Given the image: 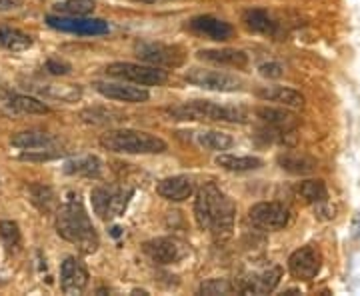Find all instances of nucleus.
Segmentation results:
<instances>
[{"label": "nucleus", "mask_w": 360, "mask_h": 296, "mask_svg": "<svg viewBox=\"0 0 360 296\" xmlns=\"http://www.w3.org/2000/svg\"><path fill=\"white\" fill-rule=\"evenodd\" d=\"M94 0H62L54 4V10L64 16H88L94 12Z\"/></svg>", "instance_id": "nucleus-30"}, {"label": "nucleus", "mask_w": 360, "mask_h": 296, "mask_svg": "<svg viewBox=\"0 0 360 296\" xmlns=\"http://www.w3.org/2000/svg\"><path fill=\"white\" fill-rule=\"evenodd\" d=\"M156 192L170 202H184L194 194V183H192V178L184 176V174L168 176L156 185Z\"/></svg>", "instance_id": "nucleus-17"}, {"label": "nucleus", "mask_w": 360, "mask_h": 296, "mask_svg": "<svg viewBox=\"0 0 360 296\" xmlns=\"http://www.w3.org/2000/svg\"><path fill=\"white\" fill-rule=\"evenodd\" d=\"M130 198H132V189L116 187V185L97 187L90 192V202H92L94 215H99V218H103L106 222L114 220L116 216L125 215Z\"/></svg>", "instance_id": "nucleus-5"}, {"label": "nucleus", "mask_w": 360, "mask_h": 296, "mask_svg": "<svg viewBox=\"0 0 360 296\" xmlns=\"http://www.w3.org/2000/svg\"><path fill=\"white\" fill-rule=\"evenodd\" d=\"M32 46V38L16 28H0V49L10 51V53H23Z\"/></svg>", "instance_id": "nucleus-24"}, {"label": "nucleus", "mask_w": 360, "mask_h": 296, "mask_svg": "<svg viewBox=\"0 0 360 296\" xmlns=\"http://www.w3.org/2000/svg\"><path fill=\"white\" fill-rule=\"evenodd\" d=\"M172 120L184 122H246L248 114L238 107H224L210 100H190L166 108Z\"/></svg>", "instance_id": "nucleus-3"}, {"label": "nucleus", "mask_w": 360, "mask_h": 296, "mask_svg": "<svg viewBox=\"0 0 360 296\" xmlns=\"http://www.w3.org/2000/svg\"><path fill=\"white\" fill-rule=\"evenodd\" d=\"M248 218L260 230H283L290 213L281 202H258L248 211Z\"/></svg>", "instance_id": "nucleus-11"}, {"label": "nucleus", "mask_w": 360, "mask_h": 296, "mask_svg": "<svg viewBox=\"0 0 360 296\" xmlns=\"http://www.w3.org/2000/svg\"><path fill=\"white\" fill-rule=\"evenodd\" d=\"M216 164L229 172H250V170H258L262 168L264 162L257 159V157H234V154H218L216 157Z\"/></svg>", "instance_id": "nucleus-23"}, {"label": "nucleus", "mask_w": 360, "mask_h": 296, "mask_svg": "<svg viewBox=\"0 0 360 296\" xmlns=\"http://www.w3.org/2000/svg\"><path fill=\"white\" fill-rule=\"evenodd\" d=\"M47 25L60 32H70L80 36H99L108 32V23L101 18H88V16H64V14H51L47 16Z\"/></svg>", "instance_id": "nucleus-9"}, {"label": "nucleus", "mask_w": 360, "mask_h": 296, "mask_svg": "<svg viewBox=\"0 0 360 296\" xmlns=\"http://www.w3.org/2000/svg\"><path fill=\"white\" fill-rule=\"evenodd\" d=\"M106 75L138 86H162L170 79L168 72L158 66L136 64V62H112L106 66Z\"/></svg>", "instance_id": "nucleus-6"}, {"label": "nucleus", "mask_w": 360, "mask_h": 296, "mask_svg": "<svg viewBox=\"0 0 360 296\" xmlns=\"http://www.w3.org/2000/svg\"><path fill=\"white\" fill-rule=\"evenodd\" d=\"M94 88L104 98L129 103V105H140L151 98V92L144 86H138L132 82H94Z\"/></svg>", "instance_id": "nucleus-12"}, {"label": "nucleus", "mask_w": 360, "mask_h": 296, "mask_svg": "<svg viewBox=\"0 0 360 296\" xmlns=\"http://www.w3.org/2000/svg\"><path fill=\"white\" fill-rule=\"evenodd\" d=\"M136 56L158 68H180L186 62V53L177 44H162V42H138L134 46Z\"/></svg>", "instance_id": "nucleus-7"}, {"label": "nucleus", "mask_w": 360, "mask_h": 296, "mask_svg": "<svg viewBox=\"0 0 360 296\" xmlns=\"http://www.w3.org/2000/svg\"><path fill=\"white\" fill-rule=\"evenodd\" d=\"M112 116H118L116 112H112V110H106V108H90V110H84L82 114H80V118L84 120V122H92V124H106V122H114V120H118V118H112Z\"/></svg>", "instance_id": "nucleus-34"}, {"label": "nucleus", "mask_w": 360, "mask_h": 296, "mask_svg": "<svg viewBox=\"0 0 360 296\" xmlns=\"http://www.w3.org/2000/svg\"><path fill=\"white\" fill-rule=\"evenodd\" d=\"M47 70H49L51 75H68V72H70V64H66V62H62V60L52 58V60L47 62Z\"/></svg>", "instance_id": "nucleus-36"}, {"label": "nucleus", "mask_w": 360, "mask_h": 296, "mask_svg": "<svg viewBox=\"0 0 360 296\" xmlns=\"http://www.w3.org/2000/svg\"><path fill=\"white\" fill-rule=\"evenodd\" d=\"M0 243L6 250H16L21 246V228L14 220L0 222Z\"/></svg>", "instance_id": "nucleus-32"}, {"label": "nucleus", "mask_w": 360, "mask_h": 296, "mask_svg": "<svg viewBox=\"0 0 360 296\" xmlns=\"http://www.w3.org/2000/svg\"><path fill=\"white\" fill-rule=\"evenodd\" d=\"M21 6H23V0H0V12L14 10V8H21Z\"/></svg>", "instance_id": "nucleus-37"}, {"label": "nucleus", "mask_w": 360, "mask_h": 296, "mask_svg": "<svg viewBox=\"0 0 360 296\" xmlns=\"http://www.w3.org/2000/svg\"><path fill=\"white\" fill-rule=\"evenodd\" d=\"M188 27H190L192 32H196L198 36H205L208 40H216V42H224V40L232 38V34H234L232 25L216 18V16H208V14L192 18L188 23Z\"/></svg>", "instance_id": "nucleus-16"}, {"label": "nucleus", "mask_w": 360, "mask_h": 296, "mask_svg": "<svg viewBox=\"0 0 360 296\" xmlns=\"http://www.w3.org/2000/svg\"><path fill=\"white\" fill-rule=\"evenodd\" d=\"M144 254L156 263V265H175L186 256V248L184 244H180L175 239H155L149 241L142 246Z\"/></svg>", "instance_id": "nucleus-14"}, {"label": "nucleus", "mask_w": 360, "mask_h": 296, "mask_svg": "<svg viewBox=\"0 0 360 296\" xmlns=\"http://www.w3.org/2000/svg\"><path fill=\"white\" fill-rule=\"evenodd\" d=\"M101 146L116 154H160L166 150V142L160 136L134 131V129H116L101 136Z\"/></svg>", "instance_id": "nucleus-4"}, {"label": "nucleus", "mask_w": 360, "mask_h": 296, "mask_svg": "<svg viewBox=\"0 0 360 296\" xmlns=\"http://www.w3.org/2000/svg\"><path fill=\"white\" fill-rule=\"evenodd\" d=\"M234 291H236V286L229 282L227 278H210L201 284L203 295H232Z\"/></svg>", "instance_id": "nucleus-33"}, {"label": "nucleus", "mask_w": 360, "mask_h": 296, "mask_svg": "<svg viewBox=\"0 0 360 296\" xmlns=\"http://www.w3.org/2000/svg\"><path fill=\"white\" fill-rule=\"evenodd\" d=\"M198 144L205 146L208 150H216V152H222V150H229L234 144V138L227 133H220V131H206L198 135Z\"/></svg>", "instance_id": "nucleus-29"}, {"label": "nucleus", "mask_w": 360, "mask_h": 296, "mask_svg": "<svg viewBox=\"0 0 360 296\" xmlns=\"http://www.w3.org/2000/svg\"><path fill=\"white\" fill-rule=\"evenodd\" d=\"M54 215V226L60 239L75 244L82 254H92L99 250V232L78 194H68V198L62 204H58Z\"/></svg>", "instance_id": "nucleus-2"}, {"label": "nucleus", "mask_w": 360, "mask_h": 296, "mask_svg": "<svg viewBox=\"0 0 360 296\" xmlns=\"http://www.w3.org/2000/svg\"><path fill=\"white\" fill-rule=\"evenodd\" d=\"M30 194V202L40 211V213H56L58 208V196L54 194V190L44 187V185H32L28 187Z\"/></svg>", "instance_id": "nucleus-25"}, {"label": "nucleus", "mask_w": 360, "mask_h": 296, "mask_svg": "<svg viewBox=\"0 0 360 296\" xmlns=\"http://www.w3.org/2000/svg\"><path fill=\"white\" fill-rule=\"evenodd\" d=\"M258 70H260V75L266 77V79H281V77H283V66H281L279 62H266V64H262Z\"/></svg>", "instance_id": "nucleus-35"}, {"label": "nucleus", "mask_w": 360, "mask_h": 296, "mask_svg": "<svg viewBox=\"0 0 360 296\" xmlns=\"http://www.w3.org/2000/svg\"><path fill=\"white\" fill-rule=\"evenodd\" d=\"M242 23L244 27L248 28L250 32H257V34H264V36H272L277 32V21L262 8H250L242 14Z\"/></svg>", "instance_id": "nucleus-21"}, {"label": "nucleus", "mask_w": 360, "mask_h": 296, "mask_svg": "<svg viewBox=\"0 0 360 296\" xmlns=\"http://www.w3.org/2000/svg\"><path fill=\"white\" fill-rule=\"evenodd\" d=\"M258 116L264 122H268V124H272L277 129H284V131H288L292 126V122H294V116L290 112L283 110V108H260Z\"/></svg>", "instance_id": "nucleus-31"}, {"label": "nucleus", "mask_w": 360, "mask_h": 296, "mask_svg": "<svg viewBox=\"0 0 360 296\" xmlns=\"http://www.w3.org/2000/svg\"><path fill=\"white\" fill-rule=\"evenodd\" d=\"M322 267V256L320 250L316 246H303L298 250H294L288 258V272L303 282H309L312 278H316V274L320 272Z\"/></svg>", "instance_id": "nucleus-10"}, {"label": "nucleus", "mask_w": 360, "mask_h": 296, "mask_svg": "<svg viewBox=\"0 0 360 296\" xmlns=\"http://www.w3.org/2000/svg\"><path fill=\"white\" fill-rule=\"evenodd\" d=\"M184 79L198 88L212 90V92H236L242 88V81L236 79L234 75L222 72V70H212V68H190L184 75Z\"/></svg>", "instance_id": "nucleus-8"}, {"label": "nucleus", "mask_w": 360, "mask_h": 296, "mask_svg": "<svg viewBox=\"0 0 360 296\" xmlns=\"http://www.w3.org/2000/svg\"><path fill=\"white\" fill-rule=\"evenodd\" d=\"M257 96L264 103H277L279 107L286 108H303L305 107V96L292 88L286 86H266L260 88L257 92Z\"/></svg>", "instance_id": "nucleus-19"}, {"label": "nucleus", "mask_w": 360, "mask_h": 296, "mask_svg": "<svg viewBox=\"0 0 360 296\" xmlns=\"http://www.w3.org/2000/svg\"><path fill=\"white\" fill-rule=\"evenodd\" d=\"M88 286V270L77 256L64 258L60 265V288L64 295H80Z\"/></svg>", "instance_id": "nucleus-13"}, {"label": "nucleus", "mask_w": 360, "mask_h": 296, "mask_svg": "<svg viewBox=\"0 0 360 296\" xmlns=\"http://www.w3.org/2000/svg\"><path fill=\"white\" fill-rule=\"evenodd\" d=\"M10 144L23 150H56L60 140L58 136L51 133H42V131H25V133H16L10 138Z\"/></svg>", "instance_id": "nucleus-18"}, {"label": "nucleus", "mask_w": 360, "mask_h": 296, "mask_svg": "<svg viewBox=\"0 0 360 296\" xmlns=\"http://www.w3.org/2000/svg\"><path fill=\"white\" fill-rule=\"evenodd\" d=\"M8 108H12L14 112L21 114H49L51 108L47 107L42 100L34 98V96H26V94H12L8 98Z\"/></svg>", "instance_id": "nucleus-27"}, {"label": "nucleus", "mask_w": 360, "mask_h": 296, "mask_svg": "<svg viewBox=\"0 0 360 296\" xmlns=\"http://www.w3.org/2000/svg\"><path fill=\"white\" fill-rule=\"evenodd\" d=\"M296 192L309 204H324L329 200V189H326L324 180H320V178H316V180L312 178V180L300 183Z\"/></svg>", "instance_id": "nucleus-26"}, {"label": "nucleus", "mask_w": 360, "mask_h": 296, "mask_svg": "<svg viewBox=\"0 0 360 296\" xmlns=\"http://www.w3.org/2000/svg\"><path fill=\"white\" fill-rule=\"evenodd\" d=\"M64 172L73 176H86V178H99L103 174V161L99 157L86 154L73 161L64 162Z\"/></svg>", "instance_id": "nucleus-22"}, {"label": "nucleus", "mask_w": 360, "mask_h": 296, "mask_svg": "<svg viewBox=\"0 0 360 296\" xmlns=\"http://www.w3.org/2000/svg\"><path fill=\"white\" fill-rule=\"evenodd\" d=\"M279 164L284 170L292 172V174H309L316 168V161L309 159L305 154H296V152H286L279 157Z\"/></svg>", "instance_id": "nucleus-28"}, {"label": "nucleus", "mask_w": 360, "mask_h": 296, "mask_svg": "<svg viewBox=\"0 0 360 296\" xmlns=\"http://www.w3.org/2000/svg\"><path fill=\"white\" fill-rule=\"evenodd\" d=\"M194 216L198 226L214 241H227L234 230L236 204L227 192H222L214 183H208L196 194Z\"/></svg>", "instance_id": "nucleus-1"}, {"label": "nucleus", "mask_w": 360, "mask_h": 296, "mask_svg": "<svg viewBox=\"0 0 360 296\" xmlns=\"http://www.w3.org/2000/svg\"><path fill=\"white\" fill-rule=\"evenodd\" d=\"M201 60L212 62V64H220V66H234V68H242L248 64V56L242 51L236 49H218V51H201L198 53Z\"/></svg>", "instance_id": "nucleus-20"}, {"label": "nucleus", "mask_w": 360, "mask_h": 296, "mask_svg": "<svg viewBox=\"0 0 360 296\" xmlns=\"http://www.w3.org/2000/svg\"><path fill=\"white\" fill-rule=\"evenodd\" d=\"M281 278H283V269L281 267H270V269L258 270V272L248 274L242 280L240 291L244 295H268V293H272L281 284Z\"/></svg>", "instance_id": "nucleus-15"}]
</instances>
